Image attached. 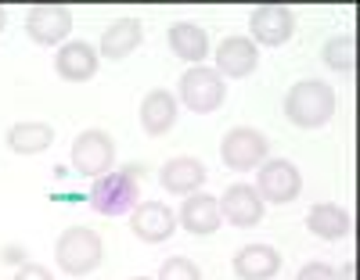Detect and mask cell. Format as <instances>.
Returning a JSON list of instances; mask_svg holds the SVG:
<instances>
[{
    "label": "cell",
    "instance_id": "obj_1",
    "mask_svg": "<svg viewBox=\"0 0 360 280\" xmlns=\"http://www.w3.org/2000/svg\"><path fill=\"white\" fill-rule=\"evenodd\" d=\"M285 115L299 130H317L335 115V90L324 79H299L285 98Z\"/></svg>",
    "mask_w": 360,
    "mask_h": 280
},
{
    "label": "cell",
    "instance_id": "obj_2",
    "mask_svg": "<svg viewBox=\"0 0 360 280\" xmlns=\"http://www.w3.org/2000/svg\"><path fill=\"white\" fill-rule=\"evenodd\" d=\"M105 259V241L90 227H65L54 241V262L69 276H86L94 273Z\"/></svg>",
    "mask_w": 360,
    "mask_h": 280
},
{
    "label": "cell",
    "instance_id": "obj_3",
    "mask_svg": "<svg viewBox=\"0 0 360 280\" xmlns=\"http://www.w3.org/2000/svg\"><path fill=\"white\" fill-rule=\"evenodd\" d=\"M137 173H141V166L112 169V173L98 176L94 187H90V208H94L98 215H127V212H134V205L141 198Z\"/></svg>",
    "mask_w": 360,
    "mask_h": 280
},
{
    "label": "cell",
    "instance_id": "obj_4",
    "mask_svg": "<svg viewBox=\"0 0 360 280\" xmlns=\"http://www.w3.org/2000/svg\"><path fill=\"white\" fill-rule=\"evenodd\" d=\"M227 98V83L217 69L209 65H191L184 76H180V101L184 108H191L195 115H209L217 112Z\"/></svg>",
    "mask_w": 360,
    "mask_h": 280
},
{
    "label": "cell",
    "instance_id": "obj_5",
    "mask_svg": "<svg viewBox=\"0 0 360 280\" xmlns=\"http://www.w3.org/2000/svg\"><path fill=\"white\" fill-rule=\"evenodd\" d=\"M270 154V140L252 130V126H234L227 130V137L220 140V159L227 169H238V173H249V169H259Z\"/></svg>",
    "mask_w": 360,
    "mask_h": 280
},
{
    "label": "cell",
    "instance_id": "obj_6",
    "mask_svg": "<svg viewBox=\"0 0 360 280\" xmlns=\"http://www.w3.org/2000/svg\"><path fill=\"white\" fill-rule=\"evenodd\" d=\"M252 187L263 205H288L303 191V176H299V169L288 159H270L259 166V176Z\"/></svg>",
    "mask_w": 360,
    "mask_h": 280
},
{
    "label": "cell",
    "instance_id": "obj_7",
    "mask_svg": "<svg viewBox=\"0 0 360 280\" xmlns=\"http://www.w3.org/2000/svg\"><path fill=\"white\" fill-rule=\"evenodd\" d=\"M112 166H115V144L105 130H83L72 140V169L79 176L98 180V176L112 173Z\"/></svg>",
    "mask_w": 360,
    "mask_h": 280
},
{
    "label": "cell",
    "instance_id": "obj_8",
    "mask_svg": "<svg viewBox=\"0 0 360 280\" xmlns=\"http://www.w3.org/2000/svg\"><path fill=\"white\" fill-rule=\"evenodd\" d=\"M249 40L259 47H281V44H288L292 40V33H295V11L292 8H285V4H259V8H252V15H249Z\"/></svg>",
    "mask_w": 360,
    "mask_h": 280
},
{
    "label": "cell",
    "instance_id": "obj_9",
    "mask_svg": "<svg viewBox=\"0 0 360 280\" xmlns=\"http://www.w3.org/2000/svg\"><path fill=\"white\" fill-rule=\"evenodd\" d=\"M72 33V11L65 4H37L25 15V36L40 47H58Z\"/></svg>",
    "mask_w": 360,
    "mask_h": 280
},
{
    "label": "cell",
    "instance_id": "obj_10",
    "mask_svg": "<svg viewBox=\"0 0 360 280\" xmlns=\"http://www.w3.org/2000/svg\"><path fill=\"white\" fill-rule=\"evenodd\" d=\"M130 230L144 244H162L176 230V215L166 201H137L130 212Z\"/></svg>",
    "mask_w": 360,
    "mask_h": 280
},
{
    "label": "cell",
    "instance_id": "obj_11",
    "mask_svg": "<svg viewBox=\"0 0 360 280\" xmlns=\"http://www.w3.org/2000/svg\"><path fill=\"white\" fill-rule=\"evenodd\" d=\"M217 201H220L224 223H231L238 230H252L263 223V201H259L252 183H231L224 191V198H217Z\"/></svg>",
    "mask_w": 360,
    "mask_h": 280
},
{
    "label": "cell",
    "instance_id": "obj_12",
    "mask_svg": "<svg viewBox=\"0 0 360 280\" xmlns=\"http://www.w3.org/2000/svg\"><path fill=\"white\" fill-rule=\"evenodd\" d=\"M176 227H184L195 237H209L224 227V215H220V201L213 194H188L184 205L176 212Z\"/></svg>",
    "mask_w": 360,
    "mask_h": 280
},
{
    "label": "cell",
    "instance_id": "obj_13",
    "mask_svg": "<svg viewBox=\"0 0 360 280\" xmlns=\"http://www.w3.org/2000/svg\"><path fill=\"white\" fill-rule=\"evenodd\" d=\"M259 65V47L249 36H227L217 47V72L224 79H245Z\"/></svg>",
    "mask_w": 360,
    "mask_h": 280
},
{
    "label": "cell",
    "instance_id": "obj_14",
    "mask_svg": "<svg viewBox=\"0 0 360 280\" xmlns=\"http://www.w3.org/2000/svg\"><path fill=\"white\" fill-rule=\"evenodd\" d=\"M54 72L62 76L65 83L94 79V72H98V47H90L86 40L62 44V47H58V58H54Z\"/></svg>",
    "mask_w": 360,
    "mask_h": 280
},
{
    "label": "cell",
    "instance_id": "obj_15",
    "mask_svg": "<svg viewBox=\"0 0 360 280\" xmlns=\"http://www.w3.org/2000/svg\"><path fill=\"white\" fill-rule=\"evenodd\" d=\"M176 98L169 90H152V93H144V101H141V126L148 137H166L173 126H176Z\"/></svg>",
    "mask_w": 360,
    "mask_h": 280
},
{
    "label": "cell",
    "instance_id": "obj_16",
    "mask_svg": "<svg viewBox=\"0 0 360 280\" xmlns=\"http://www.w3.org/2000/svg\"><path fill=\"white\" fill-rule=\"evenodd\" d=\"M234 273L238 280H274L281 269V255L270 244H245L242 252L234 255Z\"/></svg>",
    "mask_w": 360,
    "mask_h": 280
},
{
    "label": "cell",
    "instance_id": "obj_17",
    "mask_svg": "<svg viewBox=\"0 0 360 280\" xmlns=\"http://www.w3.org/2000/svg\"><path fill=\"white\" fill-rule=\"evenodd\" d=\"M307 227L321 241H339V237L353 234V215L342 205H335V201H321V205H314L307 212Z\"/></svg>",
    "mask_w": 360,
    "mask_h": 280
},
{
    "label": "cell",
    "instance_id": "obj_18",
    "mask_svg": "<svg viewBox=\"0 0 360 280\" xmlns=\"http://www.w3.org/2000/svg\"><path fill=\"white\" fill-rule=\"evenodd\" d=\"M159 180L169 194H195L205 183V166L198 159H191V154H176V159H169L162 166Z\"/></svg>",
    "mask_w": 360,
    "mask_h": 280
},
{
    "label": "cell",
    "instance_id": "obj_19",
    "mask_svg": "<svg viewBox=\"0 0 360 280\" xmlns=\"http://www.w3.org/2000/svg\"><path fill=\"white\" fill-rule=\"evenodd\" d=\"M141 40H144L141 22H137V18H119V22H112L105 33H101L98 54H105V58H112V61H123V58H130V54L141 47Z\"/></svg>",
    "mask_w": 360,
    "mask_h": 280
},
{
    "label": "cell",
    "instance_id": "obj_20",
    "mask_svg": "<svg viewBox=\"0 0 360 280\" xmlns=\"http://www.w3.org/2000/svg\"><path fill=\"white\" fill-rule=\"evenodd\" d=\"M166 44H169V51L176 58L191 61V65H202L205 54H209V36H205V29L195 25V22H176L166 33Z\"/></svg>",
    "mask_w": 360,
    "mask_h": 280
},
{
    "label": "cell",
    "instance_id": "obj_21",
    "mask_svg": "<svg viewBox=\"0 0 360 280\" xmlns=\"http://www.w3.org/2000/svg\"><path fill=\"white\" fill-rule=\"evenodd\" d=\"M54 144V126L51 122H15L8 130V147L15 154H40Z\"/></svg>",
    "mask_w": 360,
    "mask_h": 280
},
{
    "label": "cell",
    "instance_id": "obj_22",
    "mask_svg": "<svg viewBox=\"0 0 360 280\" xmlns=\"http://www.w3.org/2000/svg\"><path fill=\"white\" fill-rule=\"evenodd\" d=\"M321 58H324V65H328V69H335V72H346V76H353V69H356V40H353L349 33H342V36H332V40L324 44Z\"/></svg>",
    "mask_w": 360,
    "mask_h": 280
},
{
    "label": "cell",
    "instance_id": "obj_23",
    "mask_svg": "<svg viewBox=\"0 0 360 280\" xmlns=\"http://www.w3.org/2000/svg\"><path fill=\"white\" fill-rule=\"evenodd\" d=\"M155 280H202V269L188 255H173V259L162 262V269H159Z\"/></svg>",
    "mask_w": 360,
    "mask_h": 280
},
{
    "label": "cell",
    "instance_id": "obj_24",
    "mask_svg": "<svg viewBox=\"0 0 360 280\" xmlns=\"http://www.w3.org/2000/svg\"><path fill=\"white\" fill-rule=\"evenodd\" d=\"M295 280H339V276H335V269L328 262H307L303 269H299Z\"/></svg>",
    "mask_w": 360,
    "mask_h": 280
},
{
    "label": "cell",
    "instance_id": "obj_25",
    "mask_svg": "<svg viewBox=\"0 0 360 280\" xmlns=\"http://www.w3.org/2000/svg\"><path fill=\"white\" fill-rule=\"evenodd\" d=\"M15 280H54V273L44 262H22L15 269Z\"/></svg>",
    "mask_w": 360,
    "mask_h": 280
},
{
    "label": "cell",
    "instance_id": "obj_26",
    "mask_svg": "<svg viewBox=\"0 0 360 280\" xmlns=\"http://www.w3.org/2000/svg\"><path fill=\"white\" fill-rule=\"evenodd\" d=\"M335 276H339V280H353V276H356V266H353V259H346V266H342Z\"/></svg>",
    "mask_w": 360,
    "mask_h": 280
},
{
    "label": "cell",
    "instance_id": "obj_27",
    "mask_svg": "<svg viewBox=\"0 0 360 280\" xmlns=\"http://www.w3.org/2000/svg\"><path fill=\"white\" fill-rule=\"evenodd\" d=\"M4 259H8V262H22V252H18V248H8Z\"/></svg>",
    "mask_w": 360,
    "mask_h": 280
},
{
    "label": "cell",
    "instance_id": "obj_28",
    "mask_svg": "<svg viewBox=\"0 0 360 280\" xmlns=\"http://www.w3.org/2000/svg\"><path fill=\"white\" fill-rule=\"evenodd\" d=\"M4 25H8V8H0V33H4Z\"/></svg>",
    "mask_w": 360,
    "mask_h": 280
},
{
    "label": "cell",
    "instance_id": "obj_29",
    "mask_svg": "<svg viewBox=\"0 0 360 280\" xmlns=\"http://www.w3.org/2000/svg\"><path fill=\"white\" fill-rule=\"evenodd\" d=\"M134 280H152V276H134Z\"/></svg>",
    "mask_w": 360,
    "mask_h": 280
}]
</instances>
